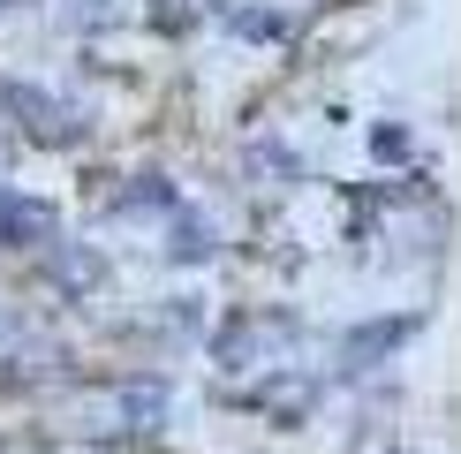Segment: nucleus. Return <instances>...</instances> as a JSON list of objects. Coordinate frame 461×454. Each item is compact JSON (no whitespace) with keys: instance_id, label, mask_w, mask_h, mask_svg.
<instances>
[{"instance_id":"f257e3e1","label":"nucleus","mask_w":461,"mask_h":454,"mask_svg":"<svg viewBox=\"0 0 461 454\" xmlns=\"http://www.w3.org/2000/svg\"><path fill=\"white\" fill-rule=\"evenodd\" d=\"M0 227H8V235H46V213H23V204H8V213H0Z\"/></svg>"}]
</instances>
